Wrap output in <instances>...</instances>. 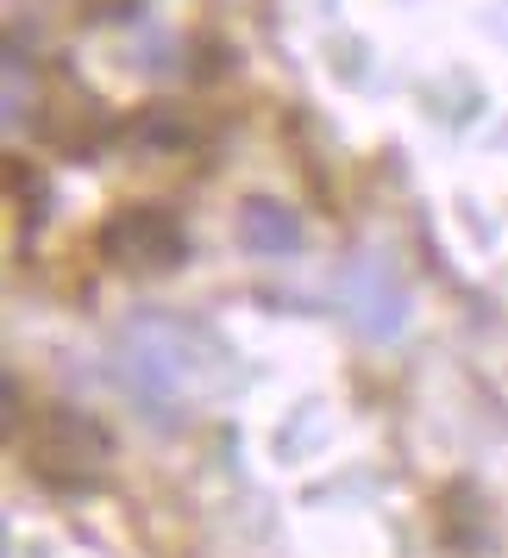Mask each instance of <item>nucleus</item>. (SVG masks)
I'll use <instances>...</instances> for the list:
<instances>
[{
	"mask_svg": "<svg viewBox=\"0 0 508 558\" xmlns=\"http://www.w3.org/2000/svg\"><path fill=\"white\" fill-rule=\"evenodd\" d=\"M26 458L45 483H88L107 464V433L76 408H45L26 433Z\"/></svg>",
	"mask_w": 508,
	"mask_h": 558,
	"instance_id": "f257e3e1",
	"label": "nucleus"
},
{
	"mask_svg": "<svg viewBox=\"0 0 508 558\" xmlns=\"http://www.w3.org/2000/svg\"><path fill=\"white\" fill-rule=\"evenodd\" d=\"M101 252L120 270H170L189 257V239H182L177 214H164V207H120L101 227Z\"/></svg>",
	"mask_w": 508,
	"mask_h": 558,
	"instance_id": "f03ea898",
	"label": "nucleus"
},
{
	"mask_svg": "<svg viewBox=\"0 0 508 558\" xmlns=\"http://www.w3.org/2000/svg\"><path fill=\"white\" fill-rule=\"evenodd\" d=\"M346 314H352L371 339H389V332L402 327L408 302H402V289H396V277H389L383 264H358L352 282H346Z\"/></svg>",
	"mask_w": 508,
	"mask_h": 558,
	"instance_id": "7ed1b4c3",
	"label": "nucleus"
},
{
	"mask_svg": "<svg viewBox=\"0 0 508 558\" xmlns=\"http://www.w3.org/2000/svg\"><path fill=\"white\" fill-rule=\"evenodd\" d=\"M239 245L252 257H289L302 245V220H295V207L282 202H245L239 214Z\"/></svg>",
	"mask_w": 508,
	"mask_h": 558,
	"instance_id": "20e7f679",
	"label": "nucleus"
},
{
	"mask_svg": "<svg viewBox=\"0 0 508 558\" xmlns=\"http://www.w3.org/2000/svg\"><path fill=\"white\" fill-rule=\"evenodd\" d=\"M95 13H101V20H120V13H132V0H101Z\"/></svg>",
	"mask_w": 508,
	"mask_h": 558,
	"instance_id": "39448f33",
	"label": "nucleus"
}]
</instances>
